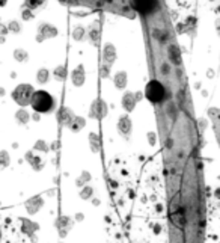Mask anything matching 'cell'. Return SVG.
I'll return each mask as SVG.
<instances>
[{
  "instance_id": "20",
  "label": "cell",
  "mask_w": 220,
  "mask_h": 243,
  "mask_svg": "<svg viewBox=\"0 0 220 243\" xmlns=\"http://www.w3.org/2000/svg\"><path fill=\"white\" fill-rule=\"evenodd\" d=\"M15 116H17V120H18V121L21 122V124L27 122V120H29V113H27L26 110H23V109L17 112V115H15Z\"/></svg>"
},
{
  "instance_id": "27",
  "label": "cell",
  "mask_w": 220,
  "mask_h": 243,
  "mask_svg": "<svg viewBox=\"0 0 220 243\" xmlns=\"http://www.w3.org/2000/svg\"><path fill=\"white\" fill-rule=\"evenodd\" d=\"M5 95V89L3 88H0V97H3Z\"/></svg>"
},
{
  "instance_id": "22",
  "label": "cell",
  "mask_w": 220,
  "mask_h": 243,
  "mask_svg": "<svg viewBox=\"0 0 220 243\" xmlns=\"http://www.w3.org/2000/svg\"><path fill=\"white\" fill-rule=\"evenodd\" d=\"M100 73H101V77H103V79H106V77L109 76V73H110V67L104 64V65L100 68Z\"/></svg>"
},
{
  "instance_id": "3",
  "label": "cell",
  "mask_w": 220,
  "mask_h": 243,
  "mask_svg": "<svg viewBox=\"0 0 220 243\" xmlns=\"http://www.w3.org/2000/svg\"><path fill=\"white\" fill-rule=\"evenodd\" d=\"M165 95H166V89L158 80L148 82L146 88H145V97L151 103H160V101H163Z\"/></svg>"
},
{
  "instance_id": "21",
  "label": "cell",
  "mask_w": 220,
  "mask_h": 243,
  "mask_svg": "<svg viewBox=\"0 0 220 243\" xmlns=\"http://www.w3.org/2000/svg\"><path fill=\"white\" fill-rule=\"evenodd\" d=\"M21 18H23L24 21H30V20L33 18L32 11H30V9H27V8H26V9H23V11H21Z\"/></svg>"
},
{
  "instance_id": "17",
  "label": "cell",
  "mask_w": 220,
  "mask_h": 243,
  "mask_svg": "<svg viewBox=\"0 0 220 243\" xmlns=\"http://www.w3.org/2000/svg\"><path fill=\"white\" fill-rule=\"evenodd\" d=\"M42 3H44V0H24V6H26L27 9H30V11H33V9H36L39 6H42Z\"/></svg>"
},
{
  "instance_id": "16",
  "label": "cell",
  "mask_w": 220,
  "mask_h": 243,
  "mask_svg": "<svg viewBox=\"0 0 220 243\" xmlns=\"http://www.w3.org/2000/svg\"><path fill=\"white\" fill-rule=\"evenodd\" d=\"M85 36H86V29L83 26H77L73 30V38L75 41H83Z\"/></svg>"
},
{
  "instance_id": "15",
  "label": "cell",
  "mask_w": 220,
  "mask_h": 243,
  "mask_svg": "<svg viewBox=\"0 0 220 243\" xmlns=\"http://www.w3.org/2000/svg\"><path fill=\"white\" fill-rule=\"evenodd\" d=\"M53 76L57 82H63L66 79V67L65 65H57L53 71Z\"/></svg>"
},
{
  "instance_id": "8",
  "label": "cell",
  "mask_w": 220,
  "mask_h": 243,
  "mask_svg": "<svg viewBox=\"0 0 220 243\" xmlns=\"http://www.w3.org/2000/svg\"><path fill=\"white\" fill-rule=\"evenodd\" d=\"M91 110H92L91 116H93V118H103L107 113V106H106V103L103 100H95L93 104H92Z\"/></svg>"
},
{
  "instance_id": "18",
  "label": "cell",
  "mask_w": 220,
  "mask_h": 243,
  "mask_svg": "<svg viewBox=\"0 0 220 243\" xmlns=\"http://www.w3.org/2000/svg\"><path fill=\"white\" fill-rule=\"evenodd\" d=\"M8 32H11V33H20L21 32V26H20V23L17 20H12V21H9V24H8Z\"/></svg>"
},
{
  "instance_id": "19",
  "label": "cell",
  "mask_w": 220,
  "mask_h": 243,
  "mask_svg": "<svg viewBox=\"0 0 220 243\" xmlns=\"http://www.w3.org/2000/svg\"><path fill=\"white\" fill-rule=\"evenodd\" d=\"M71 122H73V124H71V128H73L74 131H78V130L85 125V120H83V118H74Z\"/></svg>"
},
{
  "instance_id": "10",
  "label": "cell",
  "mask_w": 220,
  "mask_h": 243,
  "mask_svg": "<svg viewBox=\"0 0 220 243\" xmlns=\"http://www.w3.org/2000/svg\"><path fill=\"white\" fill-rule=\"evenodd\" d=\"M136 101H137V100H136V95H134L133 92H125L124 97H122V106H124V109L128 110V112H131V110L134 109Z\"/></svg>"
},
{
  "instance_id": "4",
  "label": "cell",
  "mask_w": 220,
  "mask_h": 243,
  "mask_svg": "<svg viewBox=\"0 0 220 243\" xmlns=\"http://www.w3.org/2000/svg\"><path fill=\"white\" fill-rule=\"evenodd\" d=\"M57 36V29L56 26L50 24V23H41L38 26V33H36V42H42L45 39H51Z\"/></svg>"
},
{
  "instance_id": "23",
  "label": "cell",
  "mask_w": 220,
  "mask_h": 243,
  "mask_svg": "<svg viewBox=\"0 0 220 243\" xmlns=\"http://www.w3.org/2000/svg\"><path fill=\"white\" fill-rule=\"evenodd\" d=\"M6 33H8V26H5V24L2 23V20H0V35L5 36Z\"/></svg>"
},
{
  "instance_id": "2",
  "label": "cell",
  "mask_w": 220,
  "mask_h": 243,
  "mask_svg": "<svg viewBox=\"0 0 220 243\" xmlns=\"http://www.w3.org/2000/svg\"><path fill=\"white\" fill-rule=\"evenodd\" d=\"M33 94H35V91H33V86H32V85H29V83H21V85H18V86L14 89L12 98H14V101L17 104H20V106H27V104H30V101H32Z\"/></svg>"
},
{
  "instance_id": "25",
  "label": "cell",
  "mask_w": 220,
  "mask_h": 243,
  "mask_svg": "<svg viewBox=\"0 0 220 243\" xmlns=\"http://www.w3.org/2000/svg\"><path fill=\"white\" fill-rule=\"evenodd\" d=\"M5 41H6V39H5V36H3V35H0V44H5Z\"/></svg>"
},
{
  "instance_id": "28",
  "label": "cell",
  "mask_w": 220,
  "mask_h": 243,
  "mask_svg": "<svg viewBox=\"0 0 220 243\" xmlns=\"http://www.w3.org/2000/svg\"><path fill=\"white\" fill-rule=\"evenodd\" d=\"M6 2H8V0H0V6H5V5H6Z\"/></svg>"
},
{
  "instance_id": "26",
  "label": "cell",
  "mask_w": 220,
  "mask_h": 243,
  "mask_svg": "<svg viewBox=\"0 0 220 243\" xmlns=\"http://www.w3.org/2000/svg\"><path fill=\"white\" fill-rule=\"evenodd\" d=\"M214 74H213V69H208V77H213Z\"/></svg>"
},
{
  "instance_id": "7",
  "label": "cell",
  "mask_w": 220,
  "mask_h": 243,
  "mask_svg": "<svg viewBox=\"0 0 220 243\" xmlns=\"http://www.w3.org/2000/svg\"><path fill=\"white\" fill-rule=\"evenodd\" d=\"M85 80H86V73H85V68H83V65H78V67H77V68L71 73V82H73L74 86L78 88V86H83Z\"/></svg>"
},
{
  "instance_id": "9",
  "label": "cell",
  "mask_w": 220,
  "mask_h": 243,
  "mask_svg": "<svg viewBox=\"0 0 220 243\" xmlns=\"http://www.w3.org/2000/svg\"><path fill=\"white\" fill-rule=\"evenodd\" d=\"M88 38H89L92 45H98V42H100V23L98 21L92 23L91 26H89V29H88Z\"/></svg>"
},
{
  "instance_id": "6",
  "label": "cell",
  "mask_w": 220,
  "mask_h": 243,
  "mask_svg": "<svg viewBox=\"0 0 220 243\" xmlns=\"http://www.w3.org/2000/svg\"><path fill=\"white\" fill-rule=\"evenodd\" d=\"M103 61H104V64L109 65V67H112L113 62L116 61V49H115L113 44H110L109 42V44L104 45V50H103Z\"/></svg>"
},
{
  "instance_id": "24",
  "label": "cell",
  "mask_w": 220,
  "mask_h": 243,
  "mask_svg": "<svg viewBox=\"0 0 220 243\" xmlns=\"http://www.w3.org/2000/svg\"><path fill=\"white\" fill-rule=\"evenodd\" d=\"M216 133H217V139H220V120L216 124Z\"/></svg>"
},
{
  "instance_id": "11",
  "label": "cell",
  "mask_w": 220,
  "mask_h": 243,
  "mask_svg": "<svg viewBox=\"0 0 220 243\" xmlns=\"http://www.w3.org/2000/svg\"><path fill=\"white\" fill-rule=\"evenodd\" d=\"M113 82H115V86L118 88V89H124V88L127 86V82H128L127 73H125V71H118V73L115 74Z\"/></svg>"
},
{
  "instance_id": "12",
  "label": "cell",
  "mask_w": 220,
  "mask_h": 243,
  "mask_svg": "<svg viewBox=\"0 0 220 243\" xmlns=\"http://www.w3.org/2000/svg\"><path fill=\"white\" fill-rule=\"evenodd\" d=\"M118 128L121 133L124 135H128L130 130H131V122H130V118L128 116H121L119 118V122H118Z\"/></svg>"
},
{
  "instance_id": "5",
  "label": "cell",
  "mask_w": 220,
  "mask_h": 243,
  "mask_svg": "<svg viewBox=\"0 0 220 243\" xmlns=\"http://www.w3.org/2000/svg\"><path fill=\"white\" fill-rule=\"evenodd\" d=\"M131 5L136 11H139L142 14H149L155 9L157 2L155 0H131Z\"/></svg>"
},
{
  "instance_id": "29",
  "label": "cell",
  "mask_w": 220,
  "mask_h": 243,
  "mask_svg": "<svg viewBox=\"0 0 220 243\" xmlns=\"http://www.w3.org/2000/svg\"><path fill=\"white\" fill-rule=\"evenodd\" d=\"M216 24H217V23H216ZM217 32L220 33V26H219V24H217Z\"/></svg>"
},
{
  "instance_id": "14",
  "label": "cell",
  "mask_w": 220,
  "mask_h": 243,
  "mask_svg": "<svg viewBox=\"0 0 220 243\" xmlns=\"http://www.w3.org/2000/svg\"><path fill=\"white\" fill-rule=\"evenodd\" d=\"M14 59L20 62V64H24L29 61V53L26 52L24 49H15L14 50Z\"/></svg>"
},
{
  "instance_id": "1",
  "label": "cell",
  "mask_w": 220,
  "mask_h": 243,
  "mask_svg": "<svg viewBox=\"0 0 220 243\" xmlns=\"http://www.w3.org/2000/svg\"><path fill=\"white\" fill-rule=\"evenodd\" d=\"M30 104H32L33 110H36L38 113H45V112H50L53 109L55 100H53V97L48 92H45V91H36L33 94V97H32Z\"/></svg>"
},
{
  "instance_id": "13",
  "label": "cell",
  "mask_w": 220,
  "mask_h": 243,
  "mask_svg": "<svg viewBox=\"0 0 220 243\" xmlns=\"http://www.w3.org/2000/svg\"><path fill=\"white\" fill-rule=\"evenodd\" d=\"M50 80V71L45 68H39L36 73V82L41 85H45Z\"/></svg>"
}]
</instances>
